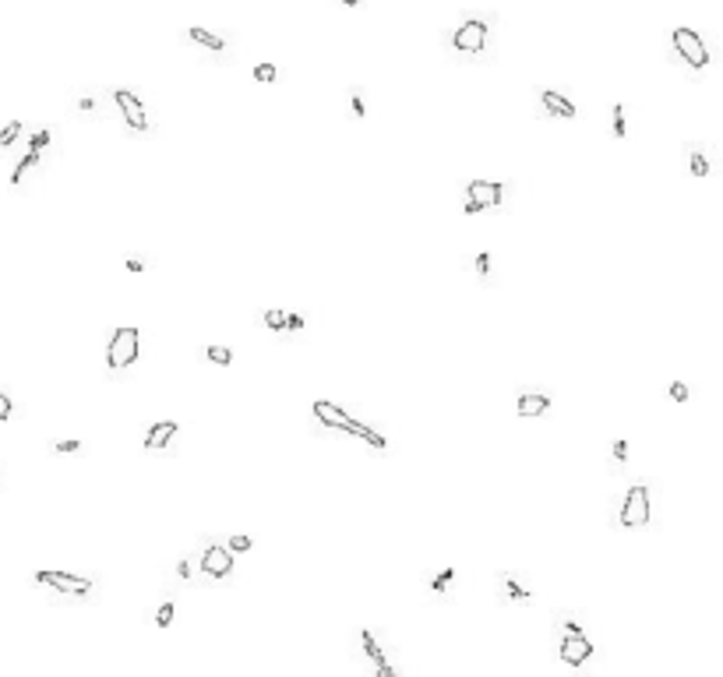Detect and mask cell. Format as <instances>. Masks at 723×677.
Instances as JSON below:
<instances>
[{"label":"cell","mask_w":723,"mask_h":677,"mask_svg":"<svg viewBox=\"0 0 723 677\" xmlns=\"http://www.w3.org/2000/svg\"><path fill=\"white\" fill-rule=\"evenodd\" d=\"M350 109H353V117H357V120H360L364 113H367V106H364V95H360V92H353V99H350Z\"/></svg>","instance_id":"obj_31"},{"label":"cell","mask_w":723,"mask_h":677,"mask_svg":"<svg viewBox=\"0 0 723 677\" xmlns=\"http://www.w3.org/2000/svg\"><path fill=\"white\" fill-rule=\"evenodd\" d=\"M36 582L39 586H49L57 593H71V596H88L92 593V579H81V575H68V572H36Z\"/></svg>","instance_id":"obj_7"},{"label":"cell","mask_w":723,"mask_h":677,"mask_svg":"<svg viewBox=\"0 0 723 677\" xmlns=\"http://www.w3.org/2000/svg\"><path fill=\"white\" fill-rule=\"evenodd\" d=\"M36 166H39V152H32V148H29V155H25L18 166H15V173H11V184L18 187V184L25 180V173H29V169H36Z\"/></svg>","instance_id":"obj_16"},{"label":"cell","mask_w":723,"mask_h":677,"mask_svg":"<svg viewBox=\"0 0 723 677\" xmlns=\"http://www.w3.org/2000/svg\"><path fill=\"white\" fill-rule=\"evenodd\" d=\"M177 575H180V579H191V564H187V561L177 564Z\"/></svg>","instance_id":"obj_37"},{"label":"cell","mask_w":723,"mask_h":677,"mask_svg":"<svg viewBox=\"0 0 723 677\" xmlns=\"http://www.w3.org/2000/svg\"><path fill=\"white\" fill-rule=\"evenodd\" d=\"M187 36H191L194 42H201V46H208L212 53H219V49H226V42H222L219 36H212L208 29H187Z\"/></svg>","instance_id":"obj_15"},{"label":"cell","mask_w":723,"mask_h":677,"mask_svg":"<svg viewBox=\"0 0 723 677\" xmlns=\"http://www.w3.org/2000/svg\"><path fill=\"white\" fill-rule=\"evenodd\" d=\"M205 357H208L212 364H219V367H230V364H233V350H226V346H208Z\"/></svg>","instance_id":"obj_19"},{"label":"cell","mask_w":723,"mask_h":677,"mask_svg":"<svg viewBox=\"0 0 723 677\" xmlns=\"http://www.w3.org/2000/svg\"><path fill=\"white\" fill-rule=\"evenodd\" d=\"M452 579H456V568H444V572H441V575L430 582V589H434V593H444V589L452 586Z\"/></svg>","instance_id":"obj_25"},{"label":"cell","mask_w":723,"mask_h":677,"mask_svg":"<svg viewBox=\"0 0 723 677\" xmlns=\"http://www.w3.org/2000/svg\"><path fill=\"white\" fill-rule=\"evenodd\" d=\"M173 614H177L173 603H162V607L155 610V625H159V628H170V625H173Z\"/></svg>","instance_id":"obj_22"},{"label":"cell","mask_w":723,"mask_h":677,"mask_svg":"<svg viewBox=\"0 0 723 677\" xmlns=\"http://www.w3.org/2000/svg\"><path fill=\"white\" fill-rule=\"evenodd\" d=\"M502 586H505V593H508V600H515V603H529V593L512 579V575H502Z\"/></svg>","instance_id":"obj_17"},{"label":"cell","mask_w":723,"mask_h":677,"mask_svg":"<svg viewBox=\"0 0 723 677\" xmlns=\"http://www.w3.org/2000/svg\"><path fill=\"white\" fill-rule=\"evenodd\" d=\"M124 268H127V272H145V261H141V258H127Z\"/></svg>","instance_id":"obj_35"},{"label":"cell","mask_w":723,"mask_h":677,"mask_svg":"<svg viewBox=\"0 0 723 677\" xmlns=\"http://www.w3.org/2000/svg\"><path fill=\"white\" fill-rule=\"evenodd\" d=\"M11 410H15V406H11V395H4V391H0V423H4V420H11Z\"/></svg>","instance_id":"obj_32"},{"label":"cell","mask_w":723,"mask_h":677,"mask_svg":"<svg viewBox=\"0 0 723 677\" xmlns=\"http://www.w3.org/2000/svg\"><path fill=\"white\" fill-rule=\"evenodd\" d=\"M618 522H621L625 529H642V526L649 522V487H646V483H635V487H628V494H625V504H621V515H618Z\"/></svg>","instance_id":"obj_4"},{"label":"cell","mask_w":723,"mask_h":677,"mask_svg":"<svg viewBox=\"0 0 723 677\" xmlns=\"http://www.w3.org/2000/svg\"><path fill=\"white\" fill-rule=\"evenodd\" d=\"M671 399H674V403H688V384H685V381H674V384H671Z\"/></svg>","instance_id":"obj_29"},{"label":"cell","mask_w":723,"mask_h":677,"mask_svg":"<svg viewBox=\"0 0 723 677\" xmlns=\"http://www.w3.org/2000/svg\"><path fill=\"white\" fill-rule=\"evenodd\" d=\"M671 42H674L678 56H681V61H685L688 68L702 71V68L709 64V49H706V42L699 39V32H695V29H674Z\"/></svg>","instance_id":"obj_5"},{"label":"cell","mask_w":723,"mask_h":677,"mask_svg":"<svg viewBox=\"0 0 723 677\" xmlns=\"http://www.w3.org/2000/svg\"><path fill=\"white\" fill-rule=\"evenodd\" d=\"M473 268H476V275H480V279H487V275H490V254H487V251H483V254H476Z\"/></svg>","instance_id":"obj_27"},{"label":"cell","mask_w":723,"mask_h":677,"mask_svg":"<svg viewBox=\"0 0 723 677\" xmlns=\"http://www.w3.org/2000/svg\"><path fill=\"white\" fill-rule=\"evenodd\" d=\"M614 459H618V462L628 459V441H618V444H614Z\"/></svg>","instance_id":"obj_34"},{"label":"cell","mask_w":723,"mask_h":677,"mask_svg":"<svg viewBox=\"0 0 723 677\" xmlns=\"http://www.w3.org/2000/svg\"><path fill=\"white\" fill-rule=\"evenodd\" d=\"M540 99H543L547 113H554V117H568V120H572L575 113H579L572 99H565L561 92H554V88H543V92H540Z\"/></svg>","instance_id":"obj_13"},{"label":"cell","mask_w":723,"mask_h":677,"mask_svg":"<svg viewBox=\"0 0 723 677\" xmlns=\"http://www.w3.org/2000/svg\"><path fill=\"white\" fill-rule=\"evenodd\" d=\"M138 360V328L134 325H120L106 343V367L109 371H124Z\"/></svg>","instance_id":"obj_2"},{"label":"cell","mask_w":723,"mask_h":677,"mask_svg":"<svg viewBox=\"0 0 723 677\" xmlns=\"http://www.w3.org/2000/svg\"><path fill=\"white\" fill-rule=\"evenodd\" d=\"M46 145H49V131H36V134H32V141H29V148H32V152H42Z\"/></svg>","instance_id":"obj_30"},{"label":"cell","mask_w":723,"mask_h":677,"mask_svg":"<svg viewBox=\"0 0 723 677\" xmlns=\"http://www.w3.org/2000/svg\"><path fill=\"white\" fill-rule=\"evenodd\" d=\"M360 642H364V653H367V656L374 660V667H378V674H381V677H396V667H392V663L384 660V649L378 646V639H374V635H371L367 628L360 632Z\"/></svg>","instance_id":"obj_11"},{"label":"cell","mask_w":723,"mask_h":677,"mask_svg":"<svg viewBox=\"0 0 723 677\" xmlns=\"http://www.w3.org/2000/svg\"><path fill=\"white\" fill-rule=\"evenodd\" d=\"M343 4H346V8H357V4H360V0H343Z\"/></svg>","instance_id":"obj_38"},{"label":"cell","mask_w":723,"mask_h":677,"mask_svg":"<svg viewBox=\"0 0 723 677\" xmlns=\"http://www.w3.org/2000/svg\"><path fill=\"white\" fill-rule=\"evenodd\" d=\"M22 134V120H11L4 131H0V148H8V145H15V138Z\"/></svg>","instance_id":"obj_23"},{"label":"cell","mask_w":723,"mask_h":677,"mask_svg":"<svg viewBox=\"0 0 723 677\" xmlns=\"http://www.w3.org/2000/svg\"><path fill=\"white\" fill-rule=\"evenodd\" d=\"M53 451H64V456H68V451H81V441H61Z\"/></svg>","instance_id":"obj_33"},{"label":"cell","mask_w":723,"mask_h":677,"mask_svg":"<svg viewBox=\"0 0 723 677\" xmlns=\"http://www.w3.org/2000/svg\"><path fill=\"white\" fill-rule=\"evenodd\" d=\"M610 124H614V138H625L628 134V120H625V102H618L610 109Z\"/></svg>","instance_id":"obj_18"},{"label":"cell","mask_w":723,"mask_h":677,"mask_svg":"<svg viewBox=\"0 0 723 677\" xmlns=\"http://www.w3.org/2000/svg\"><path fill=\"white\" fill-rule=\"evenodd\" d=\"M452 46H456L459 53H480V49L487 46V22H480V18L462 22V25L456 29V36H452Z\"/></svg>","instance_id":"obj_8"},{"label":"cell","mask_w":723,"mask_h":677,"mask_svg":"<svg viewBox=\"0 0 723 677\" xmlns=\"http://www.w3.org/2000/svg\"><path fill=\"white\" fill-rule=\"evenodd\" d=\"M688 166H692V177H706V173H709V159H706V152H702V148H692Z\"/></svg>","instance_id":"obj_20"},{"label":"cell","mask_w":723,"mask_h":677,"mask_svg":"<svg viewBox=\"0 0 723 677\" xmlns=\"http://www.w3.org/2000/svg\"><path fill=\"white\" fill-rule=\"evenodd\" d=\"M78 109H81V113H92V109H95V102H92L88 95H81V99H78Z\"/></svg>","instance_id":"obj_36"},{"label":"cell","mask_w":723,"mask_h":677,"mask_svg":"<svg viewBox=\"0 0 723 677\" xmlns=\"http://www.w3.org/2000/svg\"><path fill=\"white\" fill-rule=\"evenodd\" d=\"M251 547H254V540H251V536H244V533H240V536H230V543H226V550H230V554H247Z\"/></svg>","instance_id":"obj_24"},{"label":"cell","mask_w":723,"mask_h":677,"mask_svg":"<svg viewBox=\"0 0 723 677\" xmlns=\"http://www.w3.org/2000/svg\"><path fill=\"white\" fill-rule=\"evenodd\" d=\"M311 410H314V417H318L321 423H328V427H339V430H346V434H357V437H360V441H367L374 451H384V448H388V441H384V437H381L374 427H367V423L353 420V417H350L346 410H339L336 403H328V399H318Z\"/></svg>","instance_id":"obj_1"},{"label":"cell","mask_w":723,"mask_h":677,"mask_svg":"<svg viewBox=\"0 0 723 677\" xmlns=\"http://www.w3.org/2000/svg\"><path fill=\"white\" fill-rule=\"evenodd\" d=\"M114 102L120 106V113H124V120H127V127H131V131H138V134H145V131H148L145 106H141V99H138L134 92H127V88H117V92H114Z\"/></svg>","instance_id":"obj_9"},{"label":"cell","mask_w":723,"mask_h":677,"mask_svg":"<svg viewBox=\"0 0 723 677\" xmlns=\"http://www.w3.org/2000/svg\"><path fill=\"white\" fill-rule=\"evenodd\" d=\"M505 187L497 180H469L466 187V215H480L483 208H497L502 205Z\"/></svg>","instance_id":"obj_6"},{"label":"cell","mask_w":723,"mask_h":677,"mask_svg":"<svg viewBox=\"0 0 723 677\" xmlns=\"http://www.w3.org/2000/svg\"><path fill=\"white\" fill-rule=\"evenodd\" d=\"M254 78L268 85V81H275V78H279V71H275V64H258V68H254Z\"/></svg>","instance_id":"obj_26"},{"label":"cell","mask_w":723,"mask_h":677,"mask_svg":"<svg viewBox=\"0 0 723 677\" xmlns=\"http://www.w3.org/2000/svg\"><path fill=\"white\" fill-rule=\"evenodd\" d=\"M261 318H265V325H268L272 332H283V335H286V311H265Z\"/></svg>","instance_id":"obj_21"},{"label":"cell","mask_w":723,"mask_h":677,"mask_svg":"<svg viewBox=\"0 0 723 677\" xmlns=\"http://www.w3.org/2000/svg\"><path fill=\"white\" fill-rule=\"evenodd\" d=\"M558 656H561V663H568V667H582V663L593 656V642L582 635V625H579V621H565Z\"/></svg>","instance_id":"obj_3"},{"label":"cell","mask_w":723,"mask_h":677,"mask_svg":"<svg viewBox=\"0 0 723 677\" xmlns=\"http://www.w3.org/2000/svg\"><path fill=\"white\" fill-rule=\"evenodd\" d=\"M286 332H290V335H293V332H304V314L286 311Z\"/></svg>","instance_id":"obj_28"},{"label":"cell","mask_w":723,"mask_h":677,"mask_svg":"<svg viewBox=\"0 0 723 677\" xmlns=\"http://www.w3.org/2000/svg\"><path fill=\"white\" fill-rule=\"evenodd\" d=\"M201 572H205V575H212V579H226V575L233 572V554H230L226 547H219V543L205 547Z\"/></svg>","instance_id":"obj_10"},{"label":"cell","mask_w":723,"mask_h":677,"mask_svg":"<svg viewBox=\"0 0 723 677\" xmlns=\"http://www.w3.org/2000/svg\"><path fill=\"white\" fill-rule=\"evenodd\" d=\"M519 417H543L550 410V395L547 391H529V395H519V403H515Z\"/></svg>","instance_id":"obj_12"},{"label":"cell","mask_w":723,"mask_h":677,"mask_svg":"<svg viewBox=\"0 0 723 677\" xmlns=\"http://www.w3.org/2000/svg\"><path fill=\"white\" fill-rule=\"evenodd\" d=\"M173 434H177V420H162V423H155V427L145 434V451H162L166 444H170Z\"/></svg>","instance_id":"obj_14"}]
</instances>
